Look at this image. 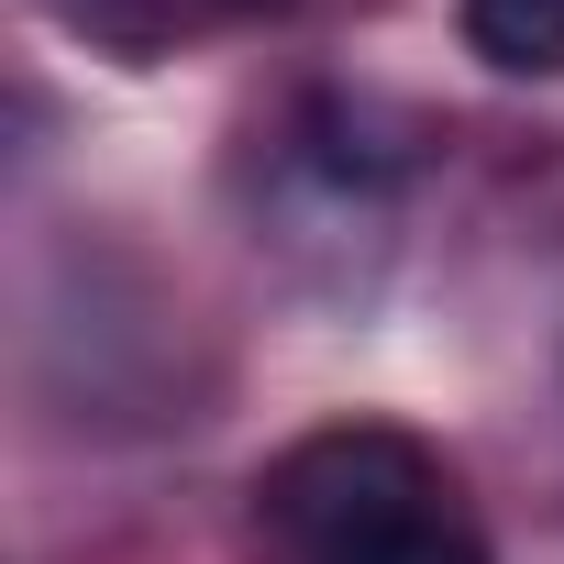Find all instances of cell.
I'll return each mask as SVG.
<instances>
[{
  "instance_id": "cell-2",
  "label": "cell",
  "mask_w": 564,
  "mask_h": 564,
  "mask_svg": "<svg viewBox=\"0 0 564 564\" xmlns=\"http://www.w3.org/2000/svg\"><path fill=\"white\" fill-rule=\"evenodd\" d=\"M421 122L366 100V89H300L276 100L243 144V210L254 243H276L289 265L333 276V289H366L377 254L399 243V199L421 177Z\"/></svg>"
},
{
  "instance_id": "cell-1",
  "label": "cell",
  "mask_w": 564,
  "mask_h": 564,
  "mask_svg": "<svg viewBox=\"0 0 564 564\" xmlns=\"http://www.w3.org/2000/svg\"><path fill=\"white\" fill-rule=\"evenodd\" d=\"M243 564H498L465 476L410 421H311L243 476Z\"/></svg>"
},
{
  "instance_id": "cell-4",
  "label": "cell",
  "mask_w": 564,
  "mask_h": 564,
  "mask_svg": "<svg viewBox=\"0 0 564 564\" xmlns=\"http://www.w3.org/2000/svg\"><path fill=\"white\" fill-rule=\"evenodd\" d=\"M454 23L498 78H564V0H454Z\"/></svg>"
},
{
  "instance_id": "cell-3",
  "label": "cell",
  "mask_w": 564,
  "mask_h": 564,
  "mask_svg": "<svg viewBox=\"0 0 564 564\" xmlns=\"http://www.w3.org/2000/svg\"><path fill=\"white\" fill-rule=\"evenodd\" d=\"M265 12H300V0H67V23H89L122 56H155V45L221 34V23H265Z\"/></svg>"
}]
</instances>
